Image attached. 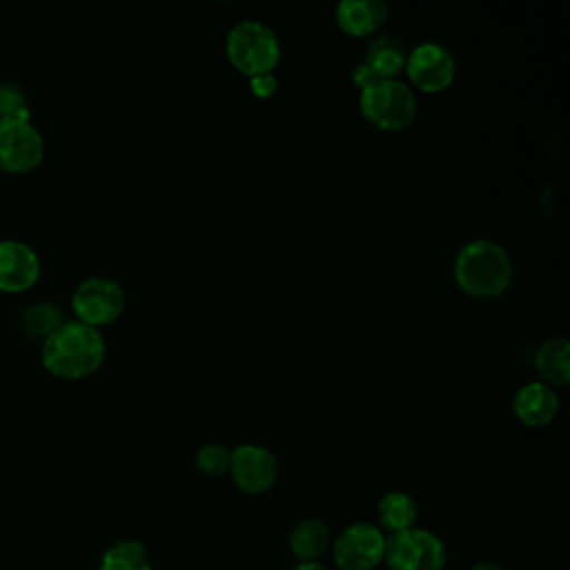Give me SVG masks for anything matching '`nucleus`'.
I'll return each instance as SVG.
<instances>
[{
    "label": "nucleus",
    "instance_id": "obj_20",
    "mask_svg": "<svg viewBox=\"0 0 570 570\" xmlns=\"http://www.w3.org/2000/svg\"><path fill=\"white\" fill-rule=\"evenodd\" d=\"M13 118V120H31V111L27 105L24 94L18 87L0 85V120Z\"/></svg>",
    "mask_w": 570,
    "mask_h": 570
},
{
    "label": "nucleus",
    "instance_id": "obj_24",
    "mask_svg": "<svg viewBox=\"0 0 570 570\" xmlns=\"http://www.w3.org/2000/svg\"><path fill=\"white\" fill-rule=\"evenodd\" d=\"M292 570H330V568L323 566L321 561H309V563H296Z\"/></svg>",
    "mask_w": 570,
    "mask_h": 570
},
{
    "label": "nucleus",
    "instance_id": "obj_9",
    "mask_svg": "<svg viewBox=\"0 0 570 570\" xmlns=\"http://www.w3.org/2000/svg\"><path fill=\"white\" fill-rule=\"evenodd\" d=\"M45 160V138L31 120H0V169L27 174Z\"/></svg>",
    "mask_w": 570,
    "mask_h": 570
},
{
    "label": "nucleus",
    "instance_id": "obj_8",
    "mask_svg": "<svg viewBox=\"0 0 570 570\" xmlns=\"http://www.w3.org/2000/svg\"><path fill=\"white\" fill-rule=\"evenodd\" d=\"M403 71L414 89L423 94H441L454 82L456 60L448 47L439 42H421L407 51Z\"/></svg>",
    "mask_w": 570,
    "mask_h": 570
},
{
    "label": "nucleus",
    "instance_id": "obj_6",
    "mask_svg": "<svg viewBox=\"0 0 570 570\" xmlns=\"http://www.w3.org/2000/svg\"><path fill=\"white\" fill-rule=\"evenodd\" d=\"M125 289L118 281L107 276H89L80 281L71 294V309L76 321L100 330L111 325L125 312Z\"/></svg>",
    "mask_w": 570,
    "mask_h": 570
},
{
    "label": "nucleus",
    "instance_id": "obj_2",
    "mask_svg": "<svg viewBox=\"0 0 570 570\" xmlns=\"http://www.w3.org/2000/svg\"><path fill=\"white\" fill-rule=\"evenodd\" d=\"M456 287L476 301H492L512 285V258L503 245L490 238L465 243L452 265Z\"/></svg>",
    "mask_w": 570,
    "mask_h": 570
},
{
    "label": "nucleus",
    "instance_id": "obj_10",
    "mask_svg": "<svg viewBox=\"0 0 570 570\" xmlns=\"http://www.w3.org/2000/svg\"><path fill=\"white\" fill-rule=\"evenodd\" d=\"M234 485L249 494H267L278 481V461L272 450L258 443H240L232 450L229 472Z\"/></svg>",
    "mask_w": 570,
    "mask_h": 570
},
{
    "label": "nucleus",
    "instance_id": "obj_7",
    "mask_svg": "<svg viewBox=\"0 0 570 570\" xmlns=\"http://www.w3.org/2000/svg\"><path fill=\"white\" fill-rule=\"evenodd\" d=\"M330 548L338 570H374L385 557V532L370 521H356L345 525Z\"/></svg>",
    "mask_w": 570,
    "mask_h": 570
},
{
    "label": "nucleus",
    "instance_id": "obj_15",
    "mask_svg": "<svg viewBox=\"0 0 570 570\" xmlns=\"http://www.w3.org/2000/svg\"><path fill=\"white\" fill-rule=\"evenodd\" d=\"M330 543H332L330 528L325 521L316 517H305L296 521L287 534L289 552L294 554V559H298V563L318 561L330 550Z\"/></svg>",
    "mask_w": 570,
    "mask_h": 570
},
{
    "label": "nucleus",
    "instance_id": "obj_13",
    "mask_svg": "<svg viewBox=\"0 0 570 570\" xmlns=\"http://www.w3.org/2000/svg\"><path fill=\"white\" fill-rule=\"evenodd\" d=\"M390 9L383 0H343L334 9L338 29L350 38H372L381 33Z\"/></svg>",
    "mask_w": 570,
    "mask_h": 570
},
{
    "label": "nucleus",
    "instance_id": "obj_16",
    "mask_svg": "<svg viewBox=\"0 0 570 570\" xmlns=\"http://www.w3.org/2000/svg\"><path fill=\"white\" fill-rule=\"evenodd\" d=\"M534 370L539 381L550 387H566L570 383V343L566 336L546 338L534 354Z\"/></svg>",
    "mask_w": 570,
    "mask_h": 570
},
{
    "label": "nucleus",
    "instance_id": "obj_12",
    "mask_svg": "<svg viewBox=\"0 0 570 570\" xmlns=\"http://www.w3.org/2000/svg\"><path fill=\"white\" fill-rule=\"evenodd\" d=\"M559 396L554 387L530 381L521 385L512 399V412L525 428H546L559 414Z\"/></svg>",
    "mask_w": 570,
    "mask_h": 570
},
{
    "label": "nucleus",
    "instance_id": "obj_14",
    "mask_svg": "<svg viewBox=\"0 0 570 570\" xmlns=\"http://www.w3.org/2000/svg\"><path fill=\"white\" fill-rule=\"evenodd\" d=\"M407 49L392 33H376L370 38L363 65L374 73L376 80H392L405 67Z\"/></svg>",
    "mask_w": 570,
    "mask_h": 570
},
{
    "label": "nucleus",
    "instance_id": "obj_22",
    "mask_svg": "<svg viewBox=\"0 0 570 570\" xmlns=\"http://www.w3.org/2000/svg\"><path fill=\"white\" fill-rule=\"evenodd\" d=\"M352 82H354L358 89H365L367 85L376 82V78H374V73L361 62V65H356V67L352 69Z\"/></svg>",
    "mask_w": 570,
    "mask_h": 570
},
{
    "label": "nucleus",
    "instance_id": "obj_19",
    "mask_svg": "<svg viewBox=\"0 0 570 570\" xmlns=\"http://www.w3.org/2000/svg\"><path fill=\"white\" fill-rule=\"evenodd\" d=\"M232 450L223 443H205L194 454V465L205 476H223L229 472Z\"/></svg>",
    "mask_w": 570,
    "mask_h": 570
},
{
    "label": "nucleus",
    "instance_id": "obj_23",
    "mask_svg": "<svg viewBox=\"0 0 570 570\" xmlns=\"http://www.w3.org/2000/svg\"><path fill=\"white\" fill-rule=\"evenodd\" d=\"M470 570H505V568L497 561H476Z\"/></svg>",
    "mask_w": 570,
    "mask_h": 570
},
{
    "label": "nucleus",
    "instance_id": "obj_5",
    "mask_svg": "<svg viewBox=\"0 0 570 570\" xmlns=\"http://www.w3.org/2000/svg\"><path fill=\"white\" fill-rule=\"evenodd\" d=\"M383 563L390 570H443L448 550L441 537L414 525L396 534H385Z\"/></svg>",
    "mask_w": 570,
    "mask_h": 570
},
{
    "label": "nucleus",
    "instance_id": "obj_3",
    "mask_svg": "<svg viewBox=\"0 0 570 570\" xmlns=\"http://www.w3.org/2000/svg\"><path fill=\"white\" fill-rule=\"evenodd\" d=\"M225 56L247 78L274 73L281 62V42L272 27L258 20H240L227 31Z\"/></svg>",
    "mask_w": 570,
    "mask_h": 570
},
{
    "label": "nucleus",
    "instance_id": "obj_11",
    "mask_svg": "<svg viewBox=\"0 0 570 570\" xmlns=\"http://www.w3.org/2000/svg\"><path fill=\"white\" fill-rule=\"evenodd\" d=\"M40 278V256L22 240H0V292L20 294Z\"/></svg>",
    "mask_w": 570,
    "mask_h": 570
},
{
    "label": "nucleus",
    "instance_id": "obj_4",
    "mask_svg": "<svg viewBox=\"0 0 570 570\" xmlns=\"http://www.w3.org/2000/svg\"><path fill=\"white\" fill-rule=\"evenodd\" d=\"M361 116L379 131H403L416 118V96L407 82L376 80L358 94Z\"/></svg>",
    "mask_w": 570,
    "mask_h": 570
},
{
    "label": "nucleus",
    "instance_id": "obj_1",
    "mask_svg": "<svg viewBox=\"0 0 570 570\" xmlns=\"http://www.w3.org/2000/svg\"><path fill=\"white\" fill-rule=\"evenodd\" d=\"M107 354L100 330L80 321H62L42 343L45 370L62 381H80L100 370Z\"/></svg>",
    "mask_w": 570,
    "mask_h": 570
},
{
    "label": "nucleus",
    "instance_id": "obj_18",
    "mask_svg": "<svg viewBox=\"0 0 570 570\" xmlns=\"http://www.w3.org/2000/svg\"><path fill=\"white\" fill-rule=\"evenodd\" d=\"M98 570H154L145 543L138 539H118L100 557Z\"/></svg>",
    "mask_w": 570,
    "mask_h": 570
},
{
    "label": "nucleus",
    "instance_id": "obj_21",
    "mask_svg": "<svg viewBox=\"0 0 570 570\" xmlns=\"http://www.w3.org/2000/svg\"><path fill=\"white\" fill-rule=\"evenodd\" d=\"M249 91L261 98V100H267L272 98L276 91H278V78L274 73H261V76H254L249 78Z\"/></svg>",
    "mask_w": 570,
    "mask_h": 570
},
{
    "label": "nucleus",
    "instance_id": "obj_17",
    "mask_svg": "<svg viewBox=\"0 0 570 570\" xmlns=\"http://www.w3.org/2000/svg\"><path fill=\"white\" fill-rule=\"evenodd\" d=\"M376 517H379V528L385 534H396L416 525L419 505L407 492L390 490L379 499Z\"/></svg>",
    "mask_w": 570,
    "mask_h": 570
}]
</instances>
